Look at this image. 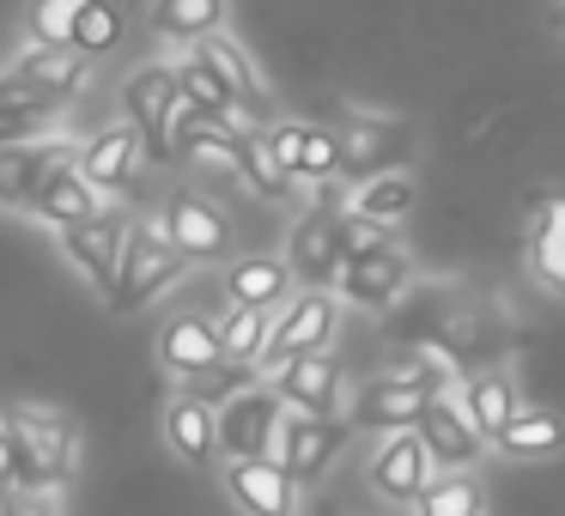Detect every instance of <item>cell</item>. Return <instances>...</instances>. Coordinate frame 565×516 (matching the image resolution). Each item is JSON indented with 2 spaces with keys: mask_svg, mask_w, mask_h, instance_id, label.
<instances>
[{
  "mask_svg": "<svg viewBox=\"0 0 565 516\" xmlns=\"http://www.w3.org/2000/svg\"><path fill=\"white\" fill-rule=\"evenodd\" d=\"M7 431H13L19 450V492L25 498H50L67 474H74V426L62 413H7Z\"/></svg>",
  "mask_w": 565,
  "mask_h": 516,
  "instance_id": "cell-1",
  "label": "cell"
},
{
  "mask_svg": "<svg viewBox=\"0 0 565 516\" xmlns=\"http://www.w3.org/2000/svg\"><path fill=\"white\" fill-rule=\"evenodd\" d=\"M177 104H183L177 67H164V62H147V67H135V74L122 79V116L140 128V147H147V159H159V164L177 152V135H171Z\"/></svg>",
  "mask_w": 565,
  "mask_h": 516,
  "instance_id": "cell-2",
  "label": "cell"
},
{
  "mask_svg": "<svg viewBox=\"0 0 565 516\" xmlns=\"http://www.w3.org/2000/svg\"><path fill=\"white\" fill-rule=\"evenodd\" d=\"M183 268H189V256L164 232H135L122 249V268H116V280H110V310H122V316L128 310H147L164 286H177Z\"/></svg>",
  "mask_w": 565,
  "mask_h": 516,
  "instance_id": "cell-3",
  "label": "cell"
},
{
  "mask_svg": "<svg viewBox=\"0 0 565 516\" xmlns=\"http://www.w3.org/2000/svg\"><path fill=\"white\" fill-rule=\"evenodd\" d=\"M444 370H390V377H371L353 401V426L365 431H402L426 413V401L438 395Z\"/></svg>",
  "mask_w": 565,
  "mask_h": 516,
  "instance_id": "cell-4",
  "label": "cell"
},
{
  "mask_svg": "<svg viewBox=\"0 0 565 516\" xmlns=\"http://www.w3.org/2000/svg\"><path fill=\"white\" fill-rule=\"evenodd\" d=\"M334 329H341V310H334V298L322 292V286H310L305 298H292V310H286L280 322L268 329V346H262V365H286V358L298 353H329Z\"/></svg>",
  "mask_w": 565,
  "mask_h": 516,
  "instance_id": "cell-5",
  "label": "cell"
},
{
  "mask_svg": "<svg viewBox=\"0 0 565 516\" xmlns=\"http://www.w3.org/2000/svg\"><path fill=\"white\" fill-rule=\"evenodd\" d=\"M280 419H286L280 389H237L220 407V450L225 455H274Z\"/></svg>",
  "mask_w": 565,
  "mask_h": 516,
  "instance_id": "cell-6",
  "label": "cell"
},
{
  "mask_svg": "<svg viewBox=\"0 0 565 516\" xmlns=\"http://www.w3.org/2000/svg\"><path fill=\"white\" fill-rule=\"evenodd\" d=\"M347 438H353V426H347L341 413H298V419H280V443H274V455H280V467L292 480H317L322 467L334 462V455L347 450Z\"/></svg>",
  "mask_w": 565,
  "mask_h": 516,
  "instance_id": "cell-7",
  "label": "cell"
},
{
  "mask_svg": "<svg viewBox=\"0 0 565 516\" xmlns=\"http://www.w3.org/2000/svg\"><path fill=\"white\" fill-rule=\"evenodd\" d=\"M225 492L244 516H298V480L280 467V455H232Z\"/></svg>",
  "mask_w": 565,
  "mask_h": 516,
  "instance_id": "cell-8",
  "label": "cell"
},
{
  "mask_svg": "<svg viewBox=\"0 0 565 516\" xmlns=\"http://www.w3.org/2000/svg\"><path fill=\"white\" fill-rule=\"evenodd\" d=\"M414 159V135L402 122H353L341 128V176L347 183H371L383 171H407Z\"/></svg>",
  "mask_w": 565,
  "mask_h": 516,
  "instance_id": "cell-9",
  "label": "cell"
},
{
  "mask_svg": "<svg viewBox=\"0 0 565 516\" xmlns=\"http://www.w3.org/2000/svg\"><path fill=\"white\" fill-rule=\"evenodd\" d=\"M402 286H407V256L395 244H383V237L341 261V292L359 310H390L402 298Z\"/></svg>",
  "mask_w": 565,
  "mask_h": 516,
  "instance_id": "cell-10",
  "label": "cell"
},
{
  "mask_svg": "<svg viewBox=\"0 0 565 516\" xmlns=\"http://www.w3.org/2000/svg\"><path fill=\"white\" fill-rule=\"evenodd\" d=\"M431 450H426V438H419L414 426H402V431H390L383 438V450L371 455V486L383 492L390 504H414L419 492L431 486Z\"/></svg>",
  "mask_w": 565,
  "mask_h": 516,
  "instance_id": "cell-11",
  "label": "cell"
},
{
  "mask_svg": "<svg viewBox=\"0 0 565 516\" xmlns=\"http://www.w3.org/2000/svg\"><path fill=\"white\" fill-rule=\"evenodd\" d=\"M274 389L292 413H341V365L329 353H298L286 365H274Z\"/></svg>",
  "mask_w": 565,
  "mask_h": 516,
  "instance_id": "cell-12",
  "label": "cell"
},
{
  "mask_svg": "<svg viewBox=\"0 0 565 516\" xmlns=\"http://www.w3.org/2000/svg\"><path fill=\"white\" fill-rule=\"evenodd\" d=\"M31 213H43L50 225H79V219H98V189L79 176V152L62 147L43 171L38 195H31Z\"/></svg>",
  "mask_w": 565,
  "mask_h": 516,
  "instance_id": "cell-13",
  "label": "cell"
},
{
  "mask_svg": "<svg viewBox=\"0 0 565 516\" xmlns=\"http://www.w3.org/2000/svg\"><path fill=\"white\" fill-rule=\"evenodd\" d=\"M414 431L426 438V450H431L438 467H468L480 450H487V438H480V426L468 419V407L450 401V395H431L426 413L414 419Z\"/></svg>",
  "mask_w": 565,
  "mask_h": 516,
  "instance_id": "cell-14",
  "label": "cell"
},
{
  "mask_svg": "<svg viewBox=\"0 0 565 516\" xmlns=\"http://www.w3.org/2000/svg\"><path fill=\"white\" fill-rule=\"evenodd\" d=\"M164 237L183 249L189 261H220L232 249V225L220 207H207L201 195H171L164 201Z\"/></svg>",
  "mask_w": 565,
  "mask_h": 516,
  "instance_id": "cell-15",
  "label": "cell"
},
{
  "mask_svg": "<svg viewBox=\"0 0 565 516\" xmlns=\"http://www.w3.org/2000/svg\"><path fill=\"white\" fill-rule=\"evenodd\" d=\"M292 280H310V286H329L341 280V261H347V219L334 213H310L305 225L292 232Z\"/></svg>",
  "mask_w": 565,
  "mask_h": 516,
  "instance_id": "cell-16",
  "label": "cell"
},
{
  "mask_svg": "<svg viewBox=\"0 0 565 516\" xmlns=\"http://www.w3.org/2000/svg\"><path fill=\"white\" fill-rule=\"evenodd\" d=\"M62 249H67V261H79V268L110 292L116 268H122V249H128V232H122V219H104L98 213V219L62 225Z\"/></svg>",
  "mask_w": 565,
  "mask_h": 516,
  "instance_id": "cell-17",
  "label": "cell"
},
{
  "mask_svg": "<svg viewBox=\"0 0 565 516\" xmlns=\"http://www.w3.org/2000/svg\"><path fill=\"white\" fill-rule=\"evenodd\" d=\"M140 128L128 122V128H104L98 140H86L79 147V176H86L92 189H122L128 176H135V164H140Z\"/></svg>",
  "mask_w": 565,
  "mask_h": 516,
  "instance_id": "cell-18",
  "label": "cell"
},
{
  "mask_svg": "<svg viewBox=\"0 0 565 516\" xmlns=\"http://www.w3.org/2000/svg\"><path fill=\"white\" fill-rule=\"evenodd\" d=\"M164 438H171V450L183 455L189 467H207L213 455H220V413H213V401H201V395L171 401V413H164Z\"/></svg>",
  "mask_w": 565,
  "mask_h": 516,
  "instance_id": "cell-19",
  "label": "cell"
},
{
  "mask_svg": "<svg viewBox=\"0 0 565 516\" xmlns=\"http://www.w3.org/2000/svg\"><path fill=\"white\" fill-rule=\"evenodd\" d=\"M213 358H225V341H220V329H213L207 316H177V322H164V334H159V365L164 370H177V377H195V370H207Z\"/></svg>",
  "mask_w": 565,
  "mask_h": 516,
  "instance_id": "cell-20",
  "label": "cell"
},
{
  "mask_svg": "<svg viewBox=\"0 0 565 516\" xmlns=\"http://www.w3.org/2000/svg\"><path fill=\"white\" fill-rule=\"evenodd\" d=\"M195 55L201 62L213 67V74L225 79V92H232L237 98V110H249L262 122V116H268V92H262V79H256V67H249V55L237 50L232 37H225V31H207V37L195 43Z\"/></svg>",
  "mask_w": 565,
  "mask_h": 516,
  "instance_id": "cell-21",
  "label": "cell"
},
{
  "mask_svg": "<svg viewBox=\"0 0 565 516\" xmlns=\"http://www.w3.org/2000/svg\"><path fill=\"white\" fill-rule=\"evenodd\" d=\"M529 268L553 298H565V195L535 201V232H529Z\"/></svg>",
  "mask_w": 565,
  "mask_h": 516,
  "instance_id": "cell-22",
  "label": "cell"
},
{
  "mask_svg": "<svg viewBox=\"0 0 565 516\" xmlns=\"http://www.w3.org/2000/svg\"><path fill=\"white\" fill-rule=\"evenodd\" d=\"M62 147H31V140H7L0 147V207H31L43 171Z\"/></svg>",
  "mask_w": 565,
  "mask_h": 516,
  "instance_id": "cell-23",
  "label": "cell"
},
{
  "mask_svg": "<svg viewBox=\"0 0 565 516\" xmlns=\"http://www.w3.org/2000/svg\"><path fill=\"white\" fill-rule=\"evenodd\" d=\"M286 286H292V261H274V256H244L225 273V298L232 304H256V310L280 304Z\"/></svg>",
  "mask_w": 565,
  "mask_h": 516,
  "instance_id": "cell-24",
  "label": "cell"
},
{
  "mask_svg": "<svg viewBox=\"0 0 565 516\" xmlns=\"http://www.w3.org/2000/svg\"><path fill=\"white\" fill-rule=\"evenodd\" d=\"M13 74H25V79H38L50 98H74L79 92V79H86V55L74 50V43H38V50L25 55V62L13 67Z\"/></svg>",
  "mask_w": 565,
  "mask_h": 516,
  "instance_id": "cell-25",
  "label": "cell"
},
{
  "mask_svg": "<svg viewBox=\"0 0 565 516\" xmlns=\"http://www.w3.org/2000/svg\"><path fill=\"white\" fill-rule=\"evenodd\" d=\"M225 19V0H152L147 25L171 43H201L207 31H220Z\"/></svg>",
  "mask_w": 565,
  "mask_h": 516,
  "instance_id": "cell-26",
  "label": "cell"
},
{
  "mask_svg": "<svg viewBox=\"0 0 565 516\" xmlns=\"http://www.w3.org/2000/svg\"><path fill=\"white\" fill-rule=\"evenodd\" d=\"M419 516H487V492L468 467H450V474H431V486L414 498Z\"/></svg>",
  "mask_w": 565,
  "mask_h": 516,
  "instance_id": "cell-27",
  "label": "cell"
},
{
  "mask_svg": "<svg viewBox=\"0 0 565 516\" xmlns=\"http://www.w3.org/2000/svg\"><path fill=\"white\" fill-rule=\"evenodd\" d=\"M122 7L116 0H79V13H74V31H67V43H74L86 62H98V55H110L116 43H122Z\"/></svg>",
  "mask_w": 565,
  "mask_h": 516,
  "instance_id": "cell-28",
  "label": "cell"
},
{
  "mask_svg": "<svg viewBox=\"0 0 565 516\" xmlns=\"http://www.w3.org/2000/svg\"><path fill=\"white\" fill-rule=\"evenodd\" d=\"M462 407H468V419H475L480 426V438H499L504 426H511L516 413H523V407H516V389H511V377H475L462 389Z\"/></svg>",
  "mask_w": 565,
  "mask_h": 516,
  "instance_id": "cell-29",
  "label": "cell"
},
{
  "mask_svg": "<svg viewBox=\"0 0 565 516\" xmlns=\"http://www.w3.org/2000/svg\"><path fill=\"white\" fill-rule=\"evenodd\" d=\"M492 443H499L504 455H529V462H535V455H559L565 450V419H553V413H516Z\"/></svg>",
  "mask_w": 565,
  "mask_h": 516,
  "instance_id": "cell-30",
  "label": "cell"
},
{
  "mask_svg": "<svg viewBox=\"0 0 565 516\" xmlns=\"http://www.w3.org/2000/svg\"><path fill=\"white\" fill-rule=\"evenodd\" d=\"M237 176H244L256 195H268V201H280L286 189H292V176L274 164V147H268V135H256V128H244L237 135Z\"/></svg>",
  "mask_w": 565,
  "mask_h": 516,
  "instance_id": "cell-31",
  "label": "cell"
},
{
  "mask_svg": "<svg viewBox=\"0 0 565 516\" xmlns=\"http://www.w3.org/2000/svg\"><path fill=\"white\" fill-rule=\"evenodd\" d=\"M414 195L419 189L407 171H383V176H371V183H359V213L390 225V219H402V213H414Z\"/></svg>",
  "mask_w": 565,
  "mask_h": 516,
  "instance_id": "cell-32",
  "label": "cell"
},
{
  "mask_svg": "<svg viewBox=\"0 0 565 516\" xmlns=\"http://www.w3.org/2000/svg\"><path fill=\"white\" fill-rule=\"evenodd\" d=\"M177 92H183V104H195V110H207V116H237V98L225 92V79L213 74L201 55H189V62L177 67Z\"/></svg>",
  "mask_w": 565,
  "mask_h": 516,
  "instance_id": "cell-33",
  "label": "cell"
},
{
  "mask_svg": "<svg viewBox=\"0 0 565 516\" xmlns=\"http://www.w3.org/2000/svg\"><path fill=\"white\" fill-rule=\"evenodd\" d=\"M268 310L256 304H232V316L220 322V341H225V358H262V346H268Z\"/></svg>",
  "mask_w": 565,
  "mask_h": 516,
  "instance_id": "cell-34",
  "label": "cell"
},
{
  "mask_svg": "<svg viewBox=\"0 0 565 516\" xmlns=\"http://www.w3.org/2000/svg\"><path fill=\"white\" fill-rule=\"evenodd\" d=\"M249 377H256V370H249V358H213L207 370H195V377H189V395L225 407L237 389H249Z\"/></svg>",
  "mask_w": 565,
  "mask_h": 516,
  "instance_id": "cell-35",
  "label": "cell"
},
{
  "mask_svg": "<svg viewBox=\"0 0 565 516\" xmlns=\"http://www.w3.org/2000/svg\"><path fill=\"white\" fill-rule=\"evenodd\" d=\"M298 176H341V128H305Z\"/></svg>",
  "mask_w": 565,
  "mask_h": 516,
  "instance_id": "cell-36",
  "label": "cell"
},
{
  "mask_svg": "<svg viewBox=\"0 0 565 516\" xmlns=\"http://www.w3.org/2000/svg\"><path fill=\"white\" fill-rule=\"evenodd\" d=\"M74 13H79V0H31V43H67V31H74Z\"/></svg>",
  "mask_w": 565,
  "mask_h": 516,
  "instance_id": "cell-37",
  "label": "cell"
},
{
  "mask_svg": "<svg viewBox=\"0 0 565 516\" xmlns=\"http://www.w3.org/2000/svg\"><path fill=\"white\" fill-rule=\"evenodd\" d=\"M55 104H62V98H50V92H43L38 79H25V74H7V79H0V110H19V116H38V122H43Z\"/></svg>",
  "mask_w": 565,
  "mask_h": 516,
  "instance_id": "cell-38",
  "label": "cell"
},
{
  "mask_svg": "<svg viewBox=\"0 0 565 516\" xmlns=\"http://www.w3.org/2000/svg\"><path fill=\"white\" fill-rule=\"evenodd\" d=\"M268 147H274V164H280L286 176H298V152H305V122H280V128H268Z\"/></svg>",
  "mask_w": 565,
  "mask_h": 516,
  "instance_id": "cell-39",
  "label": "cell"
},
{
  "mask_svg": "<svg viewBox=\"0 0 565 516\" xmlns=\"http://www.w3.org/2000/svg\"><path fill=\"white\" fill-rule=\"evenodd\" d=\"M19 492V450H13V431L0 419V498H13Z\"/></svg>",
  "mask_w": 565,
  "mask_h": 516,
  "instance_id": "cell-40",
  "label": "cell"
},
{
  "mask_svg": "<svg viewBox=\"0 0 565 516\" xmlns=\"http://www.w3.org/2000/svg\"><path fill=\"white\" fill-rule=\"evenodd\" d=\"M31 128H38V116H19V110H0V147H7V140H31Z\"/></svg>",
  "mask_w": 565,
  "mask_h": 516,
  "instance_id": "cell-41",
  "label": "cell"
},
{
  "mask_svg": "<svg viewBox=\"0 0 565 516\" xmlns=\"http://www.w3.org/2000/svg\"><path fill=\"white\" fill-rule=\"evenodd\" d=\"M547 25H553V31H565V0H559V7L547 13Z\"/></svg>",
  "mask_w": 565,
  "mask_h": 516,
  "instance_id": "cell-42",
  "label": "cell"
}]
</instances>
